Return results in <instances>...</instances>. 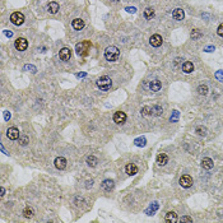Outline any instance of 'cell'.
Masks as SVG:
<instances>
[{"instance_id": "obj_1", "label": "cell", "mask_w": 223, "mask_h": 223, "mask_svg": "<svg viewBox=\"0 0 223 223\" xmlns=\"http://www.w3.org/2000/svg\"><path fill=\"white\" fill-rule=\"evenodd\" d=\"M119 55H120V51L117 47H115V46H110V47H107L106 51H105V57H106V60H108V61H116Z\"/></svg>"}, {"instance_id": "obj_2", "label": "cell", "mask_w": 223, "mask_h": 223, "mask_svg": "<svg viewBox=\"0 0 223 223\" xmlns=\"http://www.w3.org/2000/svg\"><path fill=\"white\" fill-rule=\"evenodd\" d=\"M91 42L89 41H83V42H81V43H78L77 45V54L78 55H81V56H87L88 55V51H89V49H91Z\"/></svg>"}, {"instance_id": "obj_3", "label": "cell", "mask_w": 223, "mask_h": 223, "mask_svg": "<svg viewBox=\"0 0 223 223\" xmlns=\"http://www.w3.org/2000/svg\"><path fill=\"white\" fill-rule=\"evenodd\" d=\"M111 84H112V82L108 77H101L97 81V87L102 91H108L111 88Z\"/></svg>"}, {"instance_id": "obj_4", "label": "cell", "mask_w": 223, "mask_h": 223, "mask_svg": "<svg viewBox=\"0 0 223 223\" xmlns=\"http://www.w3.org/2000/svg\"><path fill=\"white\" fill-rule=\"evenodd\" d=\"M10 21H12L13 24L21 26V24H23V22H24V15L22 14V13L15 12V13H13V14L10 15Z\"/></svg>"}, {"instance_id": "obj_5", "label": "cell", "mask_w": 223, "mask_h": 223, "mask_svg": "<svg viewBox=\"0 0 223 223\" xmlns=\"http://www.w3.org/2000/svg\"><path fill=\"white\" fill-rule=\"evenodd\" d=\"M14 46L18 51H24L28 47V41L26 40V38H17L15 42H14Z\"/></svg>"}, {"instance_id": "obj_6", "label": "cell", "mask_w": 223, "mask_h": 223, "mask_svg": "<svg viewBox=\"0 0 223 223\" xmlns=\"http://www.w3.org/2000/svg\"><path fill=\"white\" fill-rule=\"evenodd\" d=\"M180 185H181L182 187H185V189L190 187V186L193 185V179H191V176H189V175H182L181 179H180Z\"/></svg>"}, {"instance_id": "obj_7", "label": "cell", "mask_w": 223, "mask_h": 223, "mask_svg": "<svg viewBox=\"0 0 223 223\" xmlns=\"http://www.w3.org/2000/svg\"><path fill=\"white\" fill-rule=\"evenodd\" d=\"M6 136H8L10 140H15L21 136V134H19V130L17 128H9L6 130Z\"/></svg>"}, {"instance_id": "obj_8", "label": "cell", "mask_w": 223, "mask_h": 223, "mask_svg": "<svg viewBox=\"0 0 223 223\" xmlns=\"http://www.w3.org/2000/svg\"><path fill=\"white\" fill-rule=\"evenodd\" d=\"M114 121L116 124H124L126 121V114L122 112V111H117L114 114Z\"/></svg>"}, {"instance_id": "obj_9", "label": "cell", "mask_w": 223, "mask_h": 223, "mask_svg": "<svg viewBox=\"0 0 223 223\" xmlns=\"http://www.w3.org/2000/svg\"><path fill=\"white\" fill-rule=\"evenodd\" d=\"M162 42H163L162 36H160V35H153L149 38V43L152 45L153 47H160V46L162 45Z\"/></svg>"}, {"instance_id": "obj_10", "label": "cell", "mask_w": 223, "mask_h": 223, "mask_svg": "<svg viewBox=\"0 0 223 223\" xmlns=\"http://www.w3.org/2000/svg\"><path fill=\"white\" fill-rule=\"evenodd\" d=\"M59 56H60V59L63 61H68V60H70V57H71V51L69 49H67V47H64V49L60 50V52H59Z\"/></svg>"}, {"instance_id": "obj_11", "label": "cell", "mask_w": 223, "mask_h": 223, "mask_svg": "<svg viewBox=\"0 0 223 223\" xmlns=\"http://www.w3.org/2000/svg\"><path fill=\"white\" fill-rule=\"evenodd\" d=\"M55 167L57 170H64L67 167V160H65L64 157H57L55 160Z\"/></svg>"}, {"instance_id": "obj_12", "label": "cell", "mask_w": 223, "mask_h": 223, "mask_svg": "<svg viewBox=\"0 0 223 223\" xmlns=\"http://www.w3.org/2000/svg\"><path fill=\"white\" fill-rule=\"evenodd\" d=\"M71 26H73L74 29L81 31V29L84 28V21H83V19H81V18H77V19H74V21H73Z\"/></svg>"}, {"instance_id": "obj_13", "label": "cell", "mask_w": 223, "mask_h": 223, "mask_svg": "<svg viewBox=\"0 0 223 223\" xmlns=\"http://www.w3.org/2000/svg\"><path fill=\"white\" fill-rule=\"evenodd\" d=\"M201 166H203V168H205V170L213 168V166H214L213 160H211V158H208V157H205V158L201 160Z\"/></svg>"}, {"instance_id": "obj_14", "label": "cell", "mask_w": 223, "mask_h": 223, "mask_svg": "<svg viewBox=\"0 0 223 223\" xmlns=\"http://www.w3.org/2000/svg\"><path fill=\"white\" fill-rule=\"evenodd\" d=\"M172 17L176 19V21H182L184 17H185V13H184V10H182L181 8H177V9L173 10Z\"/></svg>"}, {"instance_id": "obj_15", "label": "cell", "mask_w": 223, "mask_h": 223, "mask_svg": "<svg viewBox=\"0 0 223 223\" xmlns=\"http://www.w3.org/2000/svg\"><path fill=\"white\" fill-rule=\"evenodd\" d=\"M125 171H126L128 175L133 176V175L138 173V167L134 165V163H129V165H126V167H125Z\"/></svg>"}, {"instance_id": "obj_16", "label": "cell", "mask_w": 223, "mask_h": 223, "mask_svg": "<svg viewBox=\"0 0 223 223\" xmlns=\"http://www.w3.org/2000/svg\"><path fill=\"white\" fill-rule=\"evenodd\" d=\"M149 88L152 89L153 92H157V91H160L162 88V84H161V82L158 79H154V81H152L149 83Z\"/></svg>"}, {"instance_id": "obj_17", "label": "cell", "mask_w": 223, "mask_h": 223, "mask_svg": "<svg viewBox=\"0 0 223 223\" xmlns=\"http://www.w3.org/2000/svg\"><path fill=\"white\" fill-rule=\"evenodd\" d=\"M167 161H168V157L165 153H160L157 156V163H158L160 166H165L167 163Z\"/></svg>"}, {"instance_id": "obj_18", "label": "cell", "mask_w": 223, "mask_h": 223, "mask_svg": "<svg viewBox=\"0 0 223 223\" xmlns=\"http://www.w3.org/2000/svg\"><path fill=\"white\" fill-rule=\"evenodd\" d=\"M182 71H185V73H193L194 71V65H193V63H190V61H185L182 64Z\"/></svg>"}, {"instance_id": "obj_19", "label": "cell", "mask_w": 223, "mask_h": 223, "mask_svg": "<svg viewBox=\"0 0 223 223\" xmlns=\"http://www.w3.org/2000/svg\"><path fill=\"white\" fill-rule=\"evenodd\" d=\"M166 222H168V223L177 222V214H176L175 212H168L166 214Z\"/></svg>"}, {"instance_id": "obj_20", "label": "cell", "mask_w": 223, "mask_h": 223, "mask_svg": "<svg viewBox=\"0 0 223 223\" xmlns=\"http://www.w3.org/2000/svg\"><path fill=\"white\" fill-rule=\"evenodd\" d=\"M47 10H49V13H51V14H55V13H57V10H59V4L56 2H51L47 5Z\"/></svg>"}, {"instance_id": "obj_21", "label": "cell", "mask_w": 223, "mask_h": 223, "mask_svg": "<svg viewBox=\"0 0 223 223\" xmlns=\"http://www.w3.org/2000/svg\"><path fill=\"white\" fill-rule=\"evenodd\" d=\"M114 186H115V184H114V181H112V180H105V181L102 182V187H103L105 190H107V191H110V190H112V189H114Z\"/></svg>"}, {"instance_id": "obj_22", "label": "cell", "mask_w": 223, "mask_h": 223, "mask_svg": "<svg viewBox=\"0 0 223 223\" xmlns=\"http://www.w3.org/2000/svg\"><path fill=\"white\" fill-rule=\"evenodd\" d=\"M87 163H88L89 167H96L97 163H98V160L94 156H89L88 158H87Z\"/></svg>"}, {"instance_id": "obj_23", "label": "cell", "mask_w": 223, "mask_h": 223, "mask_svg": "<svg viewBox=\"0 0 223 223\" xmlns=\"http://www.w3.org/2000/svg\"><path fill=\"white\" fill-rule=\"evenodd\" d=\"M134 143H135L136 147H146L147 139H146V138H136V139L134 140Z\"/></svg>"}, {"instance_id": "obj_24", "label": "cell", "mask_w": 223, "mask_h": 223, "mask_svg": "<svg viewBox=\"0 0 223 223\" xmlns=\"http://www.w3.org/2000/svg\"><path fill=\"white\" fill-rule=\"evenodd\" d=\"M144 17H146L147 19H152L154 17V10L152 8H147L146 10H144Z\"/></svg>"}, {"instance_id": "obj_25", "label": "cell", "mask_w": 223, "mask_h": 223, "mask_svg": "<svg viewBox=\"0 0 223 223\" xmlns=\"http://www.w3.org/2000/svg\"><path fill=\"white\" fill-rule=\"evenodd\" d=\"M23 215H24L26 218H31L32 215H33V209L29 208V207L24 208V211H23Z\"/></svg>"}, {"instance_id": "obj_26", "label": "cell", "mask_w": 223, "mask_h": 223, "mask_svg": "<svg viewBox=\"0 0 223 223\" xmlns=\"http://www.w3.org/2000/svg\"><path fill=\"white\" fill-rule=\"evenodd\" d=\"M198 93L201 94V96H205L208 93V87L205 86V84H201V86L198 87Z\"/></svg>"}, {"instance_id": "obj_27", "label": "cell", "mask_w": 223, "mask_h": 223, "mask_svg": "<svg viewBox=\"0 0 223 223\" xmlns=\"http://www.w3.org/2000/svg\"><path fill=\"white\" fill-rule=\"evenodd\" d=\"M152 114H153L152 107L146 106V107H143V108H142V115H143V116H149V115H152Z\"/></svg>"}, {"instance_id": "obj_28", "label": "cell", "mask_w": 223, "mask_h": 223, "mask_svg": "<svg viewBox=\"0 0 223 223\" xmlns=\"http://www.w3.org/2000/svg\"><path fill=\"white\" fill-rule=\"evenodd\" d=\"M157 209H158V204H157V203H153V207L150 205L149 209H147V214H148V215H152V214L157 211Z\"/></svg>"}, {"instance_id": "obj_29", "label": "cell", "mask_w": 223, "mask_h": 223, "mask_svg": "<svg viewBox=\"0 0 223 223\" xmlns=\"http://www.w3.org/2000/svg\"><path fill=\"white\" fill-rule=\"evenodd\" d=\"M28 142H29V139H28L27 135H21V136H19V144H21V146H27Z\"/></svg>"}, {"instance_id": "obj_30", "label": "cell", "mask_w": 223, "mask_h": 223, "mask_svg": "<svg viewBox=\"0 0 223 223\" xmlns=\"http://www.w3.org/2000/svg\"><path fill=\"white\" fill-rule=\"evenodd\" d=\"M196 133H198L199 135L204 136L207 134V128H204V126H198V128H196Z\"/></svg>"}, {"instance_id": "obj_31", "label": "cell", "mask_w": 223, "mask_h": 223, "mask_svg": "<svg viewBox=\"0 0 223 223\" xmlns=\"http://www.w3.org/2000/svg\"><path fill=\"white\" fill-rule=\"evenodd\" d=\"M152 111H153V114L157 115V116H160V115L162 114V108H161L160 106H153V107H152Z\"/></svg>"}, {"instance_id": "obj_32", "label": "cell", "mask_w": 223, "mask_h": 223, "mask_svg": "<svg viewBox=\"0 0 223 223\" xmlns=\"http://www.w3.org/2000/svg\"><path fill=\"white\" fill-rule=\"evenodd\" d=\"M200 36H201V33H200V31H198V29H194L191 32V38H193V40H196V38H199Z\"/></svg>"}, {"instance_id": "obj_33", "label": "cell", "mask_w": 223, "mask_h": 223, "mask_svg": "<svg viewBox=\"0 0 223 223\" xmlns=\"http://www.w3.org/2000/svg\"><path fill=\"white\" fill-rule=\"evenodd\" d=\"M24 70H31V73H36V71H37V69L33 67V65H26Z\"/></svg>"}, {"instance_id": "obj_34", "label": "cell", "mask_w": 223, "mask_h": 223, "mask_svg": "<svg viewBox=\"0 0 223 223\" xmlns=\"http://www.w3.org/2000/svg\"><path fill=\"white\" fill-rule=\"evenodd\" d=\"M217 33H218L221 37H223V24H219V27H218V29H217Z\"/></svg>"}, {"instance_id": "obj_35", "label": "cell", "mask_w": 223, "mask_h": 223, "mask_svg": "<svg viewBox=\"0 0 223 223\" xmlns=\"http://www.w3.org/2000/svg\"><path fill=\"white\" fill-rule=\"evenodd\" d=\"M125 10H126L128 13H135V12H136V8H134V6H128Z\"/></svg>"}, {"instance_id": "obj_36", "label": "cell", "mask_w": 223, "mask_h": 223, "mask_svg": "<svg viewBox=\"0 0 223 223\" xmlns=\"http://www.w3.org/2000/svg\"><path fill=\"white\" fill-rule=\"evenodd\" d=\"M215 77H217L219 81H222V82H223V74H222V71H221V70H219V71H217V73H215Z\"/></svg>"}, {"instance_id": "obj_37", "label": "cell", "mask_w": 223, "mask_h": 223, "mask_svg": "<svg viewBox=\"0 0 223 223\" xmlns=\"http://www.w3.org/2000/svg\"><path fill=\"white\" fill-rule=\"evenodd\" d=\"M175 112V115H173V117L171 116V121H176L177 120V116H179V111H173Z\"/></svg>"}, {"instance_id": "obj_38", "label": "cell", "mask_w": 223, "mask_h": 223, "mask_svg": "<svg viewBox=\"0 0 223 223\" xmlns=\"http://www.w3.org/2000/svg\"><path fill=\"white\" fill-rule=\"evenodd\" d=\"M182 222H189V223H190V222H193V219L190 218V217H182V218H181V223H182Z\"/></svg>"}, {"instance_id": "obj_39", "label": "cell", "mask_w": 223, "mask_h": 223, "mask_svg": "<svg viewBox=\"0 0 223 223\" xmlns=\"http://www.w3.org/2000/svg\"><path fill=\"white\" fill-rule=\"evenodd\" d=\"M10 116H12V115H10L9 111H5V120H9V119H10Z\"/></svg>"}, {"instance_id": "obj_40", "label": "cell", "mask_w": 223, "mask_h": 223, "mask_svg": "<svg viewBox=\"0 0 223 223\" xmlns=\"http://www.w3.org/2000/svg\"><path fill=\"white\" fill-rule=\"evenodd\" d=\"M214 50V46H208V47H205V51L207 52H211V51H213Z\"/></svg>"}, {"instance_id": "obj_41", "label": "cell", "mask_w": 223, "mask_h": 223, "mask_svg": "<svg viewBox=\"0 0 223 223\" xmlns=\"http://www.w3.org/2000/svg\"><path fill=\"white\" fill-rule=\"evenodd\" d=\"M86 75H87V73H78L77 74L78 78H83V77H86Z\"/></svg>"}, {"instance_id": "obj_42", "label": "cell", "mask_w": 223, "mask_h": 223, "mask_svg": "<svg viewBox=\"0 0 223 223\" xmlns=\"http://www.w3.org/2000/svg\"><path fill=\"white\" fill-rule=\"evenodd\" d=\"M92 185H93V181H92V180H91V181H87V185H86V187L88 189V187H89V186H92Z\"/></svg>"}, {"instance_id": "obj_43", "label": "cell", "mask_w": 223, "mask_h": 223, "mask_svg": "<svg viewBox=\"0 0 223 223\" xmlns=\"http://www.w3.org/2000/svg\"><path fill=\"white\" fill-rule=\"evenodd\" d=\"M5 35L8 36V37H12V36H13V33H12L10 31H5Z\"/></svg>"}, {"instance_id": "obj_44", "label": "cell", "mask_w": 223, "mask_h": 223, "mask_svg": "<svg viewBox=\"0 0 223 223\" xmlns=\"http://www.w3.org/2000/svg\"><path fill=\"white\" fill-rule=\"evenodd\" d=\"M0 193H2V194H0V196H2V198H3V196H4V194H5V190H4V187H2V191H0Z\"/></svg>"}, {"instance_id": "obj_45", "label": "cell", "mask_w": 223, "mask_h": 223, "mask_svg": "<svg viewBox=\"0 0 223 223\" xmlns=\"http://www.w3.org/2000/svg\"><path fill=\"white\" fill-rule=\"evenodd\" d=\"M112 2H119V0H112Z\"/></svg>"}]
</instances>
